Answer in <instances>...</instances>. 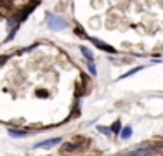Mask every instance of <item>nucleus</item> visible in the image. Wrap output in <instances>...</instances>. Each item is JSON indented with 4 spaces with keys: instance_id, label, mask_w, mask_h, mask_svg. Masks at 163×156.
<instances>
[{
    "instance_id": "7ed1b4c3",
    "label": "nucleus",
    "mask_w": 163,
    "mask_h": 156,
    "mask_svg": "<svg viewBox=\"0 0 163 156\" xmlns=\"http://www.w3.org/2000/svg\"><path fill=\"white\" fill-rule=\"evenodd\" d=\"M59 142H61L59 137H54V139H47L44 142H38L35 147H49V146H56V144H59Z\"/></svg>"
},
{
    "instance_id": "9d476101",
    "label": "nucleus",
    "mask_w": 163,
    "mask_h": 156,
    "mask_svg": "<svg viewBox=\"0 0 163 156\" xmlns=\"http://www.w3.org/2000/svg\"><path fill=\"white\" fill-rule=\"evenodd\" d=\"M99 130H101V132H104L106 135H109V132H111V129H106V127H99Z\"/></svg>"
},
{
    "instance_id": "1a4fd4ad",
    "label": "nucleus",
    "mask_w": 163,
    "mask_h": 156,
    "mask_svg": "<svg viewBox=\"0 0 163 156\" xmlns=\"http://www.w3.org/2000/svg\"><path fill=\"white\" fill-rule=\"evenodd\" d=\"M87 66H89V71H90V75H94V76L97 75V70H96V66H94L92 63H89Z\"/></svg>"
},
{
    "instance_id": "6e6552de",
    "label": "nucleus",
    "mask_w": 163,
    "mask_h": 156,
    "mask_svg": "<svg viewBox=\"0 0 163 156\" xmlns=\"http://www.w3.org/2000/svg\"><path fill=\"white\" fill-rule=\"evenodd\" d=\"M141 70H142V66H139V68H134V70H130L129 73H125V75H121V78H127V76L134 75V73H137V71H141Z\"/></svg>"
},
{
    "instance_id": "39448f33",
    "label": "nucleus",
    "mask_w": 163,
    "mask_h": 156,
    "mask_svg": "<svg viewBox=\"0 0 163 156\" xmlns=\"http://www.w3.org/2000/svg\"><path fill=\"white\" fill-rule=\"evenodd\" d=\"M121 139H129V137H130L132 135V127H125V129L121 130Z\"/></svg>"
},
{
    "instance_id": "423d86ee",
    "label": "nucleus",
    "mask_w": 163,
    "mask_h": 156,
    "mask_svg": "<svg viewBox=\"0 0 163 156\" xmlns=\"http://www.w3.org/2000/svg\"><path fill=\"white\" fill-rule=\"evenodd\" d=\"M151 149V147H142V149H136V151H130V153H127V156H136V154H142V153H147V151Z\"/></svg>"
},
{
    "instance_id": "20e7f679",
    "label": "nucleus",
    "mask_w": 163,
    "mask_h": 156,
    "mask_svg": "<svg viewBox=\"0 0 163 156\" xmlns=\"http://www.w3.org/2000/svg\"><path fill=\"white\" fill-rule=\"evenodd\" d=\"M9 135H11V137H26V135H28V132H26V130L11 129V130H9Z\"/></svg>"
},
{
    "instance_id": "f03ea898",
    "label": "nucleus",
    "mask_w": 163,
    "mask_h": 156,
    "mask_svg": "<svg viewBox=\"0 0 163 156\" xmlns=\"http://www.w3.org/2000/svg\"><path fill=\"white\" fill-rule=\"evenodd\" d=\"M87 38L94 43V45H97V47L101 49V50H104V52H109V54H114V52H116V50H114V49L111 47V45H108V43L101 42V40H97V38H90V37H87Z\"/></svg>"
},
{
    "instance_id": "0eeeda50",
    "label": "nucleus",
    "mask_w": 163,
    "mask_h": 156,
    "mask_svg": "<svg viewBox=\"0 0 163 156\" xmlns=\"http://www.w3.org/2000/svg\"><path fill=\"white\" fill-rule=\"evenodd\" d=\"M82 54L85 56V57H87V59H89V61L92 59V52H90V50H89V49H87V47H82Z\"/></svg>"
},
{
    "instance_id": "9b49d317",
    "label": "nucleus",
    "mask_w": 163,
    "mask_h": 156,
    "mask_svg": "<svg viewBox=\"0 0 163 156\" xmlns=\"http://www.w3.org/2000/svg\"><path fill=\"white\" fill-rule=\"evenodd\" d=\"M111 130H113V132H118V130H120V122H116V123L113 125V129H111Z\"/></svg>"
},
{
    "instance_id": "f257e3e1",
    "label": "nucleus",
    "mask_w": 163,
    "mask_h": 156,
    "mask_svg": "<svg viewBox=\"0 0 163 156\" xmlns=\"http://www.w3.org/2000/svg\"><path fill=\"white\" fill-rule=\"evenodd\" d=\"M49 28L50 30H64L66 23L57 16H49Z\"/></svg>"
}]
</instances>
